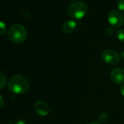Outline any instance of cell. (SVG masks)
Returning <instances> with one entry per match:
<instances>
[{"instance_id":"cell-21","label":"cell","mask_w":124,"mask_h":124,"mask_svg":"<svg viewBox=\"0 0 124 124\" xmlns=\"http://www.w3.org/2000/svg\"><path fill=\"white\" fill-rule=\"evenodd\" d=\"M8 124H11V123H8Z\"/></svg>"},{"instance_id":"cell-12","label":"cell","mask_w":124,"mask_h":124,"mask_svg":"<svg viewBox=\"0 0 124 124\" xmlns=\"http://www.w3.org/2000/svg\"><path fill=\"white\" fill-rule=\"evenodd\" d=\"M7 33V26L6 24L0 21V35H4Z\"/></svg>"},{"instance_id":"cell-19","label":"cell","mask_w":124,"mask_h":124,"mask_svg":"<svg viewBox=\"0 0 124 124\" xmlns=\"http://www.w3.org/2000/svg\"><path fill=\"white\" fill-rule=\"evenodd\" d=\"M87 124H100L99 122H95V121H93V122H90Z\"/></svg>"},{"instance_id":"cell-9","label":"cell","mask_w":124,"mask_h":124,"mask_svg":"<svg viewBox=\"0 0 124 124\" xmlns=\"http://www.w3.org/2000/svg\"><path fill=\"white\" fill-rule=\"evenodd\" d=\"M8 83V79L5 73L0 72V90L5 88Z\"/></svg>"},{"instance_id":"cell-14","label":"cell","mask_w":124,"mask_h":124,"mask_svg":"<svg viewBox=\"0 0 124 124\" xmlns=\"http://www.w3.org/2000/svg\"><path fill=\"white\" fill-rule=\"evenodd\" d=\"M114 34V30L112 27H107L105 29V34L107 35L108 37H110L112 35H113Z\"/></svg>"},{"instance_id":"cell-10","label":"cell","mask_w":124,"mask_h":124,"mask_svg":"<svg viewBox=\"0 0 124 124\" xmlns=\"http://www.w3.org/2000/svg\"><path fill=\"white\" fill-rule=\"evenodd\" d=\"M99 122L101 123H105L107 119H108V115L106 113V112H101L99 116Z\"/></svg>"},{"instance_id":"cell-17","label":"cell","mask_w":124,"mask_h":124,"mask_svg":"<svg viewBox=\"0 0 124 124\" xmlns=\"http://www.w3.org/2000/svg\"><path fill=\"white\" fill-rule=\"evenodd\" d=\"M16 124H26V123L23 120H18L16 121Z\"/></svg>"},{"instance_id":"cell-2","label":"cell","mask_w":124,"mask_h":124,"mask_svg":"<svg viewBox=\"0 0 124 124\" xmlns=\"http://www.w3.org/2000/svg\"><path fill=\"white\" fill-rule=\"evenodd\" d=\"M8 37L14 43H23L27 37V31L26 28L19 23L13 24L8 32Z\"/></svg>"},{"instance_id":"cell-13","label":"cell","mask_w":124,"mask_h":124,"mask_svg":"<svg viewBox=\"0 0 124 124\" xmlns=\"http://www.w3.org/2000/svg\"><path fill=\"white\" fill-rule=\"evenodd\" d=\"M117 7L119 10L124 12V0H117Z\"/></svg>"},{"instance_id":"cell-5","label":"cell","mask_w":124,"mask_h":124,"mask_svg":"<svg viewBox=\"0 0 124 124\" xmlns=\"http://www.w3.org/2000/svg\"><path fill=\"white\" fill-rule=\"evenodd\" d=\"M108 21L112 27L118 29L123 25L124 17L120 11L117 10H112L108 15Z\"/></svg>"},{"instance_id":"cell-15","label":"cell","mask_w":124,"mask_h":124,"mask_svg":"<svg viewBox=\"0 0 124 124\" xmlns=\"http://www.w3.org/2000/svg\"><path fill=\"white\" fill-rule=\"evenodd\" d=\"M4 105H5V99L0 94V108H2Z\"/></svg>"},{"instance_id":"cell-18","label":"cell","mask_w":124,"mask_h":124,"mask_svg":"<svg viewBox=\"0 0 124 124\" xmlns=\"http://www.w3.org/2000/svg\"><path fill=\"white\" fill-rule=\"evenodd\" d=\"M120 57L124 59V50L121 51V53H120Z\"/></svg>"},{"instance_id":"cell-1","label":"cell","mask_w":124,"mask_h":124,"mask_svg":"<svg viewBox=\"0 0 124 124\" xmlns=\"http://www.w3.org/2000/svg\"><path fill=\"white\" fill-rule=\"evenodd\" d=\"M8 89L15 94H23L30 87L29 80L22 75H14L10 78L8 82Z\"/></svg>"},{"instance_id":"cell-8","label":"cell","mask_w":124,"mask_h":124,"mask_svg":"<svg viewBox=\"0 0 124 124\" xmlns=\"http://www.w3.org/2000/svg\"><path fill=\"white\" fill-rule=\"evenodd\" d=\"M77 23L73 20H69L64 23L62 25V31L65 34H71L77 28Z\"/></svg>"},{"instance_id":"cell-6","label":"cell","mask_w":124,"mask_h":124,"mask_svg":"<svg viewBox=\"0 0 124 124\" xmlns=\"http://www.w3.org/2000/svg\"><path fill=\"white\" fill-rule=\"evenodd\" d=\"M110 78L115 84H124V70L122 68L112 70L110 72Z\"/></svg>"},{"instance_id":"cell-16","label":"cell","mask_w":124,"mask_h":124,"mask_svg":"<svg viewBox=\"0 0 124 124\" xmlns=\"http://www.w3.org/2000/svg\"><path fill=\"white\" fill-rule=\"evenodd\" d=\"M120 93L124 96V84L121 85V86L120 88Z\"/></svg>"},{"instance_id":"cell-11","label":"cell","mask_w":124,"mask_h":124,"mask_svg":"<svg viewBox=\"0 0 124 124\" xmlns=\"http://www.w3.org/2000/svg\"><path fill=\"white\" fill-rule=\"evenodd\" d=\"M117 38L122 42H124V29H120L117 31Z\"/></svg>"},{"instance_id":"cell-20","label":"cell","mask_w":124,"mask_h":124,"mask_svg":"<svg viewBox=\"0 0 124 124\" xmlns=\"http://www.w3.org/2000/svg\"><path fill=\"white\" fill-rule=\"evenodd\" d=\"M71 1H76V0H71Z\"/></svg>"},{"instance_id":"cell-7","label":"cell","mask_w":124,"mask_h":124,"mask_svg":"<svg viewBox=\"0 0 124 124\" xmlns=\"http://www.w3.org/2000/svg\"><path fill=\"white\" fill-rule=\"evenodd\" d=\"M34 110L39 115L45 116L49 113L50 108L45 102L42 101H37L34 104Z\"/></svg>"},{"instance_id":"cell-3","label":"cell","mask_w":124,"mask_h":124,"mask_svg":"<svg viewBox=\"0 0 124 124\" xmlns=\"http://www.w3.org/2000/svg\"><path fill=\"white\" fill-rule=\"evenodd\" d=\"M88 10V8L85 2L77 1L69 6L68 14L74 19H81L86 16Z\"/></svg>"},{"instance_id":"cell-4","label":"cell","mask_w":124,"mask_h":124,"mask_svg":"<svg viewBox=\"0 0 124 124\" xmlns=\"http://www.w3.org/2000/svg\"><path fill=\"white\" fill-rule=\"evenodd\" d=\"M101 57L106 64L109 65H115L119 62L120 55L114 50L106 49L101 52Z\"/></svg>"}]
</instances>
